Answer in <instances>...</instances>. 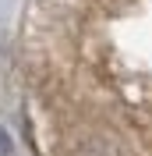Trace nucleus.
<instances>
[{
	"instance_id": "nucleus-1",
	"label": "nucleus",
	"mask_w": 152,
	"mask_h": 156,
	"mask_svg": "<svg viewBox=\"0 0 152 156\" xmlns=\"http://www.w3.org/2000/svg\"><path fill=\"white\" fill-rule=\"evenodd\" d=\"M0 156H7V135L0 131Z\"/></svg>"
}]
</instances>
